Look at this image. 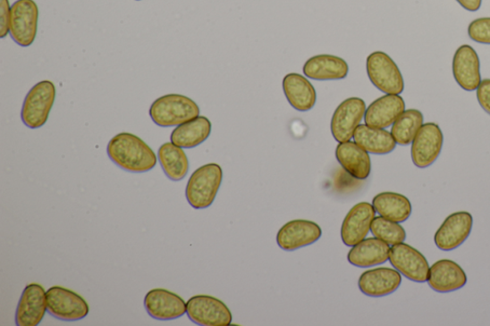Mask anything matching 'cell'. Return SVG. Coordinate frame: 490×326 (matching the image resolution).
Here are the masks:
<instances>
[{
  "label": "cell",
  "instance_id": "obj_1",
  "mask_svg": "<svg viewBox=\"0 0 490 326\" xmlns=\"http://www.w3.org/2000/svg\"><path fill=\"white\" fill-rule=\"evenodd\" d=\"M108 157L120 169L133 173L152 171L157 164V157L148 145L139 136L122 132L108 142Z\"/></svg>",
  "mask_w": 490,
  "mask_h": 326
},
{
  "label": "cell",
  "instance_id": "obj_2",
  "mask_svg": "<svg viewBox=\"0 0 490 326\" xmlns=\"http://www.w3.org/2000/svg\"><path fill=\"white\" fill-rule=\"evenodd\" d=\"M224 171L220 165L210 163L194 171L187 183L185 196L190 207L209 208L223 183Z\"/></svg>",
  "mask_w": 490,
  "mask_h": 326
},
{
  "label": "cell",
  "instance_id": "obj_3",
  "mask_svg": "<svg viewBox=\"0 0 490 326\" xmlns=\"http://www.w3.org/2000/svg\"><path fill=\"white\" fill-rule=\"evenodd\" d=\"M195 101L181 94H168L156 99L149 108V116L161 128L181 126L199 116Z\"/></svg>",
  "mask_w": 490,
  "mask_h": 326
},
{
  "label": "cell",
  "instance_id": "obj_4",
  "mask_svg": "<svg viewBox=\"0 0 490 326\" xmlns=\"http://www.w3.org/2000/svg\"><path fill=\"white\" fill-rule=\"evenodd\" d=\"M55 99V85L51 80L39 81L27 93L24 99L21 108L23 124L32 130L44 127Z\"/></svg>",
  "mask_w": 490,
  "mask_h": 326
},
{
  "label": "cell",
  "instance_id": "obj_5",
  "mask_svg": "<svg viewBox=\"0 0 490 326\" xmlns=\"http://www.w3.org/2000/svg\"><path fill=\"white\" fill-rule=\"evenodd\" d=\"M366 71L371 83L385 94L400 95L404 91V79L399 66L383 51L371 54L366 61Z\"/></svg>",
  "mask_w": 490,
  "mask_h": 326
},
{
  "label": "cell",
  "instance_id": "obj_6",
  "mask_svg": "<svg viewBox=\"0 0 490 326\" xmlns=\"http://www.w3.org/2000/svg\"><path fill=\"white\" fill-rule=\"evenodd\" d=\"M38 8L34 0H17L11 6L10 36L21 47L33 45L38 33Z\"/></svg>",
  "mask_w": 490,
  "mask_h": 326
},
{
  "label": "cell",
  "instance_id": "obj_7",
  "mask_svg": "<svg viewBox=\"0 0 490 326\" xmlns=\"http://www.w3.org/2000/svg\"><path fill=\"white\" fill-rule=\"evenodd\" d=\"M47 312L63 322H77L85 319L89 313V306L85 298L76 292L53 287L46 291Z\"/></svg>",
  "mask_w": 490,
  "mask_h": 326
},
{
  "label": "cell",
  "instance_id": "obj_8",
  "mask_svg": "<svg viewBox=\"0 0 490 326\" xmlns=\"http://www.w3.org/2000/svg\"><path fill=\"white\" fill-rule=\"evenodd\" d=\"M186 314L190 321L201 326H228L233 321L228 306L219 298L208 295L189 298Z\"/></svg>",
  "mask_w": 490,
  "mask_h": 326
},
{
  "label": "cell",
  "instance_id": "obj_9",
  "mask_svg": "<svg viewBox=\"0 0 490 326\" xmlns=\"http://www.w3.org/2000/svg\"><path fill=\"white\" fill-rule=\"evenodd\" d=\"M389 262L406 279L418 283L428 280L430 266L426 256L404 242L393 246L390 249Z\"/></svg>",
  "mask_w": 490,
  "mask_h": 326
},
{
  "label": "cell",
  "instance_id": "obj_10",
  "mask_svg": "<svg viewBox=\"0 0 490 326\" xmlns=\"http://www.w3.org/2000/svg\"><path fill=\"white\" fill-rule=\"evenodd\" d=\"M444 133L438 124L426 123L420 128L412 142L411 157L418 169H427L441 155Z\"/></svg>",
  "mask_w": 490,
  "mask_h": 326
},
{
  "label": "cell",
  "instance_id": "obj_11",
  "mask_svg": "<svg viewBox=\"0 0 490 326\" xmlns=\"http://www.w3.org/2000/svg\"><path fill=\"white\" fill-rule=\"evenodd\" d=\"M367 107L364 100L349 98L340 104L332 118L331 130L338 143L349 142L365 116Z\"/></svg>",
  "mask_w": 490,
  "mask_h": 326
},
{
  "label": "cell",
  "instance_id": "obj_12",
  "mask_svg": "<svg viewBox=\"0 0 490 326\" xmlns=\"http://www.w3.org/2000/svg\"><path fill=\"white\" fill-rule=\"evenodd\" d=\"M473 216L469 212L448 215L434 236L435 247L442 251H453L464 244L471 234Z\"/></svg>",
  "mask_w": 490,
  "mask_h": 326
},
{
  "label": "cell",
  "instance_id": "obj_13",
  "mask_svg": "<svg viewBox=\"0 0 490 326\" xmlns=\"http://www.w3.org/2000/svg\"><path fill=\"white\" fill-rule=\"evenodd\" d=\"M322 229L313 222L298 220L285 223L277 234L278 247L287 252L312 246L321 238Z\"/></svg>",
  "mask_w": 490,
  "mask_h": 326
},
{
  "label": "cell",
  "instance_id": "obj_14",
  "mask_svg": "<svg viewBox=\"0 0 490 326\" xmlns=\"http://www.w3.org/2000/svg\"><path fill=\"white\" fill-rule=\"evenodd\" d=\"M372 204L360 202L347 213L342 226V239L347 247L357 246L371 232V226L376 217Z\"/></svg>",
  "mask_w": 490,
  "mask_h": 326
},
{
  "label": "cell",
  "instance_id": "obj_15",
  "mask_svg": "<svg viewBox=\"0 0 490 326\" xmlns=\"http://www.w3.org/2000/svg\"><path fill=\"white\" fill-rule=\"evenodd\" d=\"M452 72L459 87L466 91L477 90L481 84V64L477 52L468 45L460 46L453 57Z\"/></svg>",
  "mask_w": 490,
  "mask_h": 326
},
{
  "label": "cell",
  "instance_id": "obj_16",
  "mask_svg": "<svg viewBox=\"0 0 490 326\" xmlns=\"http://www.w3.org/2000/svg\"><path fill=\"white\" fill-rule=\"evenodd\" d=\"M148 314L158 321L179 319L187 313V303L178 294L166 289L148 291L144 298Z\"/></svg>",
  "mask_w": 490,
  "mask_h": 326
},
{
  "label": "cell",
  "instance_id": "obj_17",
  "mask_svg": "<svg viewBox=\"0 0 490 326\" xmlns=\"http://www.w3.org/2000/svg\"><path fill=\"white\" fill-rule=\"evenodd\" d=\"M47 311L46 292L42 285L31 283L24 288L16 311L18 326H37Z\"/></svg>",
  "mask_w": 490,
  "mask_h": 326
},
{
  "label": "cell",
  "instance_id": "obj_18",
  "mask_svg": "<svg viewBox=\"0 0 490 326\" xmlns=\"http://www.w3.org/2000/svg\"><path fill=\"white\" fill-rule=\"evenodd\" d=\"M429 288L437 293H452L465 288L468 276L464 269L452 260L435 262L429 271Z\"/></svg>",
  "mask_w": 490,
  "mask_h": 326
},
{
  "label": "cell",
  "instance_id": "obj_19",
  "mask_svg": "<svg viewBox=\"0 0 490 326\" xmlns=\"http://www.w3.org/2000/svg\"><path fill=\"white\" fill-rule=\"evenodd\" d=\"M401 281V274L398 270L379 267L364 272L359 280V288L368 297H381L396 292Z\"/></svg>",
  "mask_w": 490,
  "mask_h": 326
},
{
  "label": "cell",
  "instance_id": "obj_20",
  "mask_svg": "<svg viewBox=\"0 0 490 326\" xmlns=\"http://www.w3.org/2000/svg\"><path fill=\"white\" fill-rule=\"evenodd\" d=\"M405 112V102L400 95L386 94L367 107V126L386 130Z\"/></svg>",
  "mask_w": 490,
  "mask_h": 326
},
{
  "label": "cell",
  "instance_id": "obj_21",
  "mask_svg": "<svg viewBox=\"0 0 490 326\" xmlns=\"http://www.w3.org/2000/svg\"><path fill=\"white\" fill-rule=\"evenodd\" d=\"M335 157L340 164L353 179L365 180L372 171L369 153L356 142L339 143L335 149Z\"/></svg>",
  "mask_w": 490,
  "mask_h": 326
},
{
  "label": "cell",
  "instance_id": "obj_22",
  "mask_svg": "<svg viewBox=\"0 0 490 326\" xmlns=\"http://www.w3.org/2000/svg\"><path fill=\"white\" fill-rule=\"evenodd\" d=\"M283 90L285 98L298 112H309L317 104V93L315 87L301 74L291 73L284 76Z\"/></svg>",
  "mask_w": 490,
  "mask_h": 326
},
{
  "label": "cell",
  "instance_id": "obj_23",
  "mask_svg": "<svg viewBox=\"0 0 490 326\" xmlns=\"http://www.w3.org/2000/svg\"><path fill=\"white\" fill-rule=\"evenodd\" d=\"M390 246L376 238H365L352 247L348 254V262L359 268H370L389 261Z\"/></svg>",
  "mask_w": 490,
  "mask_h": 326
},
{
  "label": "cell",
  "instance_id": "obj_24",
  "mask_svg": "<svg viewBox=\"0 0 490 326\" xmlns=\"http://www.w3.org/2000/svg\"><path fill=\"white\" fill-rule=\"evenodd\" d=\"M350 68L346 61L334 55H317L308 59L303 67V72L308 79L315 80H339L349 75Z\"/></svg>",
  "mask_w": 490,
  "mask_h": 326
},
{
  "label": "cell",
  "instance_id": "obj_25",
  "mask_svg": "<svg viewBox=\"0 0 490 326\" xmlns=\"http://www.w3.org/2000/svg\"><path fill=\"white\" fill-rule=\"evenodd\" d=\"M353 140L365 149L367 153L375 155H386L394 151L397 146L393 135L386 130L359 125L353 134Z\"/></svg>",
  "mask_w": 490,
  "mask_h": 326
},
{
  "label": "cell",
  "instance_id": "obj_26",
  "mask_svg": "<svg viewBox=\"0 0 490 326\" xmlns=\"http://www.w3.org/2000/svg\"><path fill=\"white\" fill-rule=\"evenodd\" d=\"M211 131L210 120L206 116H199L176 127L171 134V142L182 148H194L206 142Z\"/></svg>",
  "mask_w": 490,
  "mask_h": 326
},
{
  "label": "cell",
  "instance_id": "obj_27",
  "mask_svg": "<svg viewBox=\"0 0 490 326\" xmlns=\"http://www.w3.org/2000/svg\"><path fill=\"white\" fill-rule=\"evenodd\" d=\"M373 206L380 216L399 223L410 220L412 214V204L405 196L384 192L376 195L373 199Z\"/></svg>",
  "mask_w": 490,
  "mask_h": 326
},
{
  "label": "cell",
  "instance_id": "obj_28",
  "mask_svg": "<svg viewBox=\"0 0 490 326\" xmlns=\"http://www.w3.org/2000/svg\"><path fill=\"white\" fill-rule=\"evenodd\" d=\"M158 160L163 171L172 181L182 180L189 171V160L183 148L172 142L159 147Z\"/></svg>",
  "mask_w": 490,
  "mask_h": 326
},
{
  "label": "cell",
  "instance_id": "obj_29",
  "mask_svg": "<svg viewBox=\"0 0 490 326\" xmlns=\"http://www.w3.org/2000/svg\"><path fill=\"white\" fill-rule=\"evenodd\" d=\"M424 121L425 117L421 112L414 108L405 111L392 126L391 133L394 141L400 146H410Z\"/></svg>",
  "mask_w": 490,
  "mask_h": 326
},
{
  "label": "cell",
  "instance_id": "obj_30",
  "mask_svg": "<svg viewBox=\"0 0 490 326\" xmlns=\"http://www.w3.org/2000/svg\"><path fill=\"white\" fill-rule=\"evenodd\" d=\"M371 232L375 238L384 240L392 247L404 242L407 237L404 228L399 222L387 220L383 216L375 217Z\"/></svg>",
  "mask_w": 490,
  "mask_h": 326
},
{
  "label": "cell",
  "instance_id": "obj_31",
  "mask_svg": "<svg viewBox=\"0 0 490 326\" xmlns=\"http://www.w3.org/2000/svg\"><path fill=\"white\" fill-rule=\"evenodd\" d=\"M468 34L475 43L490 45V18L473 21L469 26Z\"/></svg>",
  "mask_w": 490,
  "mask_h": 326
},
{
  "label": "cell",
  "instance_id": "obj_32",
  "mask_svg": "<svg viewBox=\"0 0 490 326\" xmlns=\"http://www.w3.org/2000/svg\"><path fill=\"white\" fill-rule=\"evenodd\" d=\"M11 7L9 0H0V38H4L10 32Z\"/></svg>",
  "mask_w": 490,
  "mask_h": 326
},
{
  "label": "cell",
  "instance_id": "obj_33",
  "mask_svg": "<svg viewBox=\"0 0 490 326\" xmlns=\"http://www.w3.org/2000/svg\"><path fill=\"white\" fill-rule=\"evenodd\" d=\"M477 100L483 110L490 115V79H482L477 88Z\"/></svg>",
  "mask_w": 490,
  "mask_h": 326
},
{
  "label": "cell",
  "instance_id": "obj_34",
  "mask_svg": "<svg viewBox=\"0 0 490 326\" xmlns=\"http://www.w3.org/2000/svg\"><path fill=\"white\" fill-rule=\"evenodd\" d=\"M457 3L469 12L478 11L482 6V0H457Z\"/></svg>",
  "mask_w": 490,
  "mask_h": 326
},
{
  "label": "cell",
  "instance_id": "obj_35",
  "mask_svg": "<svg viewBox=\"0 0 490 326\" xmlns=\"http://www.w3.org/2000/svg\"><path fill=\"white\" fill-rule=\"evenodd\" d=\"M136 2H140V0H136Z\"/></svg>",
  "mask_w": 490,
  "mask_h": 326
}]
</instances>
